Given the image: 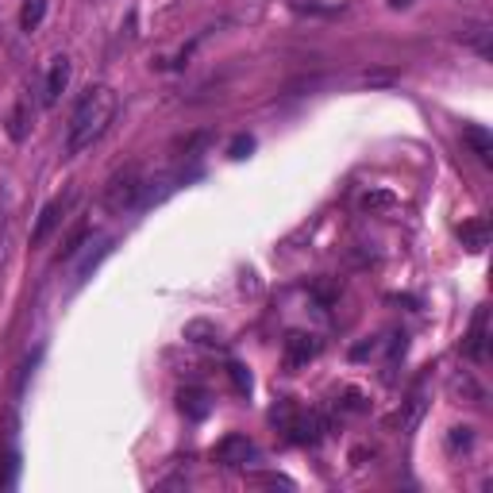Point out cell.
I'll return each instance as SVG.
<instances>
[{
    "label": "cell",
    "instance_id": "44dd1931",
    "mask_svg": "<svg viewBox=\"0 0 493 493\" xmlns=\"http://www.w3.org/2000/svg\"><path fill=\"white\" fill-rule=\"evenodd\" d=\"M386 204H393V197H386V193H374V197H363V209H386Z\"/></svg>",
    "mask_w": 493,
    "mask_h": 493
},
{
    "label": "cell",
    "instance_id": "277c9868",
    "mask_svg": "<svg viewBox=\"0 0 493 493\" xmlns=\"http://www.w3.org/2000/svg\"><path fill=\"white\" fill-rule=\"evenodd\" d=\"M462 354L474 363H482L486 354H489V312L486 305L474 312V324H471V332H467V344H462Z\"/></svg>",
    "mask_w": 493,
    "mask_h": 493
},
{
    "label": "cell",
    "instance_id": "6da1fadb",
    "mask_svg": "<svg viewBox=\"0 0 493 493\" xmlns=\"http://www.w3.org/2000/svg\"><path fill=\"white\" fill-rule=\"evenodd\" d=\"M116 108H120L116 89L108 85H89L81 93V101L70 116V131H66V155H81V150L97 143L108 131V123L116 120Z\"/></svg>",
    "mask_w": 493,
    "mask_h": 493
},
{
    "label": "cell",
    "instance_id": "5b68a950",
    "mask_svg": "<svg viewBox=\"0 0 493 493\" xmlns=\"http://www.w3.org/2000/svg\"><path fill=\"white\" fill-rule=\"evenodd\" d=\"M66 85H70V58L66 54H58V58H50L47 66V77H43V104H58V97L66 93Z\"/></svg>",
    "mask_w": 493,
    "mask_h": 493
},
{
    "label": "cell",
    "instance_id": "52a82bcc",
    "mask_svg": "<svg viewBox=\"0 0 493 493\" xmlns=\"http://www.w3.org/2000/svg\"><path fill=\"white\" fill-rule=\"evenodd\" d=\"M317 351H320L317 336H305V332H290V336H285V363H290V366L309 363Z\"/></svg>",
    "mask_w": 493,
    "mask_h": 493
},
{
    "label": "cell",
    "instance_id": "7402d4cb",
    "mask_svg": "<svg viewBox=\"0 0 493 493\" xmlns=\"http://www.w3.org/2000/svg\"><path fill=\"white\" fill-rule=\"evenodd\" d=\"M231 378H236V386L246 393V390H251V374H246V370L243 366H231Z\"/></svg>",
    "mask_w": 493,
    "mask_h": 493
},
{
    "label": "cell",
    "instance_id": "7a4b0ae2",
    "mask_svg": "<svg viewBox=\"0 0 493 493\" xmlns=\"http://www.w3.org/2000/svg\"><path fill=\"white\" fill-rule=\"evenodd\" d=\"M212 455H216V462H224V467H246V462L258 459V447H255V440L231 432V435H224V440L216 444Z\"/></svg>",
    "mask_w": 493,
    "mask_h": 493
},
{
    "label": "cell",
    "instance_id": "30bf717a",
    "mask_svg": "<svg viewBox=\"0 0 493 493\" xmlns=\"http://www.w3.org/2000/svg\"><path fill=\"white\" fill-rule=\"evenodd\" d=\"M285 428L293 432L297 444H317L320 435H324V417H320V413H300L297 420L290 417V424H285Z\"/></svg>",
    "mask_w": 493,
    "mask_h": 493
},
{
    "label": "cell",
    "instance_id": "9c48e42d",
    "mask_svg": "<svg viewBox=\"0 0 493 493\" xmlns=\"http://www.w3.org/2000/svg\"><path fill=\"white\" fill-rule=\"evenodd\" d=\"M459 43L471 47L478 58H489V54H493V31H489V23H467V27L459 31Z\"/></svg>",
    "mask_w": 493,
    "mask_h": 493
},
{
    "label": "cell",
    "instance_id": "3957f363",
    "mask_svg": "<svg viewBox=\"0 0 493 493\" xmlns=\"http://www.w3.org/2000/svg\"><path fill=\"white\" fill-rule=\"evenodd\" d=\"M70 201H74V193L54 197V201L47 204V209L39 212V220H35V228H31V243H35V246H39V243H47V239H50V231L66 220V209H70Z\"/></svg>",
    "mask_w": 493,
    "mask_h": 493
},
{
    "label": "cell",
    "instance_id": "2e32d148",
    "mask_svg": "<svg viewBox=\"0 0 493 493\" xmlns=\"http://www.w3.org/2000/svg\"><path fill=\"white\" fill-rule=\"evenodd\" d=\"M16 471H20V455H16V447H8L4 455H0V489L16 486Z\"/></svg>",
    "mask_w": 493,
    "mask_h": 493
},
{
    "label": "cell",
    "instance_id": "ac0fdd59",
    "mask_svg": "<svg viewBox=\"0 0 493 493\" xmlns=\"http://www.w3.org/2000/svg\"><path fill=\"white\" fill-rule=\"evenodd\" d=\"M451 390H455V393H467V397H474V401H482V390H478V386H474V381H471L467 374L451 381Z\"/></svg>",
    "mask_w": 493,
    "mask_h": 493
},
{
    "label": "cell",
    "instance_id": "7c38bea8",
    "mask_svg": "<svg viewBox=\"0 0 493 493\" xmlns=\"http://www.w3.org/2000/svg\"><path fill=\"white\" fill-rule=\"evenodd\" d=\"M177 408H182L185 417H193V420H204L209 417V408H212V397L204 390H182L177 393Z\"/></svg>",
    "mask_w": 493,
    "mask_h": 493
},
{
    "label": "cell",
    "instance_id": "ba28073f",
    "mask_svg": "<svg viewBox=\"0 0 493 493\" xmlns=\"http://www.w3.org/2000/svg\"><path fill=\"white\" fill-rule=\"evenodd\" d=\"M424 413H428V386H424V381H420V386L405 397V408H401V428H405V432H417V424L424 420Z\"/></svg>",
    "mask_w": 493,
    "mask_h": 493
},
{
    "label": "cell",
    "instance_id": "cb8c5ba5",
    "mask_svg": "<svg viewBox=\"0 0 493 493\" xmlns=\"http://www.w3.org/2000/svg\"><path fill=\"white\" fill-rule=\"evenodd\" d=\"M413 4V0H390V8H408Z\"/></svg>",
    "mask_w": 493,
    "mask_h": 493
},
{
    "label": "cell",
    "instance_id": "8992f818",
    "mask_svg": "<svg viewBox=\"0 0 493 493\" xmlns=\"http://www.w3.org/2000/svg\"><path fill=\"white\" fill-rule=\"evenodd\" d=\"M139 193H143V185H139V177L135 174H123L112 182V189H108V209L112 212H123V209H131V204H139Z\"/></svg>",
    "mask_w": 493,
    "mask_h": 493
},
{
    "label": "cell",
    "instance_id": "8fae6325",
    "mask_svg": "<svg viewBox=\"0 0 493 493\" xmlns=\"http://www.w3.org/2000/svg\"><path fill=\"white\" fill-rule=\"evenodd\" d=\"M31 123H35V108H31V101H27V97H20L16 108H12V116H8V135L16 143H23L27 131H31Z\"/></svg>",
    "mask_w": 493,
    "mask_h": 493
},
{
    "label": "cell",
    "instance_id": "9a60e30c",
    "mask_svg": "<svg viewBox=\"0 0 493 493\" xmlns=\"http://www.w3.org/2000/svg\"><path fill=\"white\" fill-rule=\"evenodd\" d=\"M47 16V0H23V8H20V27L23 31H35L39 23H43Z\"/></svg>",
    "mask_w": 493,
    "mask_h": 493
},
{
    "label": "cell",
    "instance_id": "603a6c76",
    "mask_svg": "<svg viewBox=\"0 0 493 493\" xmlns=\"http://www.w3.org/2000/svg\"><path fill=\"white\" fill-rule=\"evenodd\" d=\"M258 482H266V486H282V489H293L290 478H282V474H266V478H258Z\"/></svg>",
    "mask_w": 493,
    "mask_h": 493
},
{
    "label": "cell",
    "instance_id": "e0dca14e",
    "mask_svg": "<svg viewBox=\"0 0 493 493\" xmlns=\"http://www.w3.org/2000/svg\"><path fill=\"white\" fill-rule=\"evenodd\" d=\"M185 336L193 339V344H220V327H212V324H204V320H193V324H185Z\"/></svg>",
    "mask_w": 493,
    "mask_h": 493
},
{
    "label": "cell",
    "instance_id": "5bb4252c",
    "mask_svg": "<svg viewBox=\"0 0 493 493\" xmlns=\"http://www.w3.org/2000/svg\"><path fill=\"white\" fill-rule=\"evenodd\" d=\"M462 139H467V143L474 147V155L489 166V162H493V139H489V131H486V128H467V131H462Z\"/></svg>",
    "mask_w": 493,
    "mask_h": 493
},
{
    "label": "cell",
    "instance_id": "d6986e66",
    "mask_svg": "<svg viewBox=\"0 0 493 493\" xmlns=\"http://www.w3.org/2000/svg\"><path fill=\"white\" fill-rule=\"evenodd\" d=\"M251 150H255V139H251V135H239V139L231 143V158H246Z\"/></svg>",
    "mask_w": 493,
    "mask_h": 493
},
{
    "label": "cell",
    "instance_id": "4fadbf2b",
    "mask_svg": "<svg viewBox=\"0 0 493 493\" xmlns=\"http://www.w3.org/2000/svg\"><path fill=\"white\" fill-rule=\"evenodd\" d=\"M459 239L467 251H486L489 246V224L486 220H471V224H462L459 228Z\"/></svg>",
    "mask_w": 493,
    "mask_h": 493
},
{
    "label": "cell",
    "instance_id": "ffe728a7",
    "mask_svg": "<svg viewBox=\"0 0 493 493\" xmlns=\"http://www.w3.org/2000/svg\"><path fill=\"white\" fill-rule=\"evenodd\" d=\"M471 444H474V435H471V428H451V447H455V451H459V447H462V451H467Z\"/></svg>",
    "mask_w": 493,
    "mask_h": 493
}]
</instances>
